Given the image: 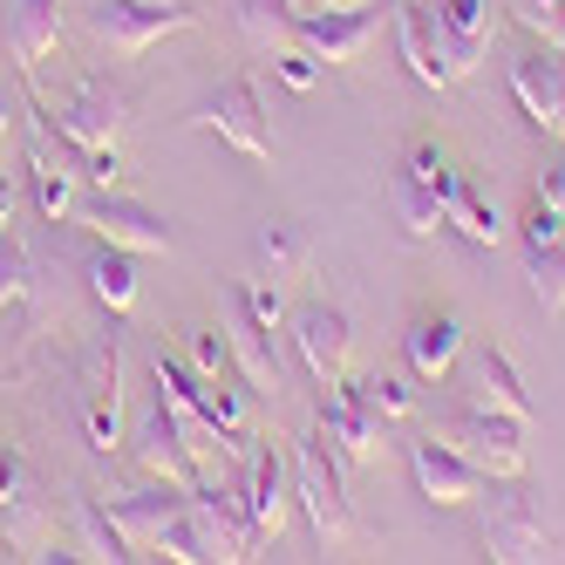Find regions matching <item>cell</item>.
<instances>
[{
	"label": "cell",
	"mask_w": 565,
	"mask_h": 565,
	"mask_svg": "<svg viewBox=\"0 0 565 565\" xmlns=\"http://www.w3.org/2000/svg\"><path fill=\"white\" fill-rule=\"evenodd\" d=\"M8 218H14V178L0 171V225H8Z\"/></svg>",
	"instance_id": "obj_37"
},
{
	"label": "cell",
	"mask_w": 565,
	"mask_h": 565,
	"mask_svg": "<svg viewBox=\"0 0 565 565\" xmlns=\"http://www.w3.org/2000/svg\"><path fill=\"white\" fill-rule=\"evenodd\" d=\"M287 511H294V463L273 450V443H259L253 463H246V518H253V539H279L287 532Z\"/></svg>",
	"instance_id": "obj_16"
},
{
	"label": "cell",
	"mask_w": 565,
	"mask_h": 565,
	"mask_svg": "<svg viewBox=\"0 0 565 565\" xmlns=\"http://www.w3.org/2000/svg\"><path fill=\"white\" fill-rule=\"evenodd\" d=\"M307 8H361V0H307Z\"/></svg>",
	"instance_id": "obj_39"
},
{
	"label": "cell",
	"mask_w": 565,
	"mask_h": 565,
	"mask_svg": "<svg viewBox=\"0 0 565 565\" xmlns=\"http://www.w3.org/2000/svg\"><path fill=\"white\" fill-rule=\"evenodd\" d=\"M294 498L307 504L320 545H348L354 539V511H348V491H341V457H334V443L320 436V423L294 450Z\"/></svg>",
	"instance_id": "obj_2"
},
{
	"label": "cell",
	"mask_w": 565,
	"mask_h": 565,
	"mask_svg": "<svg viewBox=\"0 0 565 565\" xmlns=\"http://www.w3.org/2000/svg\"><path fill=\"white\" fill-rule=\"evenodd\" d=\"M0 539L14 552L42 539V477L21 450H0Z\"/></svg>",
	"instance_id": "obj_19"
},
{
	"label": "cell",
	"mask_w": 565,
	"mask_h": 565,
	"mask_svg": "<svg viewBox=\"0 0 565 565\" xmlns=\"http://www.w3.org/2000/svg\"><path fill=\"white\" fill-rule=\"evenodd\" d=\"M225 348H232V369L246 375L253 395H279V361H273V328H259L253 307L238 300L232 287V307H225Z\"/></svg>",
	"instance_id": "obj_20"
},
{
	"label": "cell",
	"mask_w": 565,
	"mask_h": 565,
	"mask_svg": "<svg viewBox=\"0 0 565 565\" xmlns=\"http://www.w3.org/2000/svg\"><path fill=\"white\" fill-rule=\"evenodd\" d=\"M62 42V0H14V14H8V49L21 62V75L34 83L42 75V62L55 55Z\"/></svg>",
	"instance_id": "obj_21"
},
{
	"label": "cell",
	"mask_w": 565,
	"mask_h": 565,
	"mask_svg": "<svg viewBox=\"0 0 565 565\" xmlns=\"http://www.w3.org/2000/svg\"><path fill=\"white\" fill-rule=\"evenodd\" d=\"M443 225H457L470 246H498V238H504L498 205H491V198H483V184H477V178H463V171L450 178V205H443Z\"/></svg>",
	"instance_id": "obj_24"
},
{
	"label": "cell",
	"mask_w": 565,
	"mask_h": 565,
	"mask_svg": "<svg viewBox=\"0 0 565 565\" xmlns=\"http://www.w3.org/2000/svg\"><path fill=\"white\" fill-rule=\"evenodd\" d=\"M137 463L164 483H198V463H191V443H184V423L164 395H150V416L137 423Z\"/></svg>",
	"instance_id": "obj_18"
},
{
	"label": "cell",
	"mask_w": 565,
	"mask_h": 565,
	"mask_svg": "<svg viewBox=\"0 0 565 565\" xmlns=\"http://www.w3.org/2000/svg\"><path fill=\"white\" fill-rule=\"evenodd\" d=\"M184 28H198V8H184V0H96L89 8V34L124 62L157 49L164 34H184Z\"/></svg>",
	"instance_id": "obj_4"
},
{
	"label": "cell",
	"mask_w": 565,
	"mask_h": 565,
	"mask_svg": "<svg viewBox=\"0 0 565 565\" xmlns=\"http://www.w3.org/2000/svg\"><path fill=\"white\" fill-rule=\"evenodd\" d=\"M477 382H483V402H491V409H511V416L532 423V395H524V375H518V361L504 348L477 354Z\"/></svg>",
	"instance_id": "obj_27"
},
{
	"label": "cell",
	"mask_w": 565,
	"mask_h": 565,
	"mask_svg": "<svg viewBox=\"0 0 565 565\" xmlns=\"http://www.w3.org/2000/svg\"><path fill=\"white\" fill-rule=\"evenodd\" d=\"M83 225L96 238H109V246H124V253H171V225L157 218L150 205H137V198L124 191H103L83 205Z\"/></svg>",
	"instance_id": "obj_15"
},
{
	"label": "cell",
	"mask_w": 565,
	"mask_h": 565,
	"mask_svg": "<svg viewBox=\"0 0 565 565\" xmlns=\"http://www.w3.org/2000/svg\"><path fill=\"white\" fill-rule=\"evenodd\" d=\"M294 0H232V21L238 34H246L253 49H279V42H294Z\"/></svg>",
	"instance_id": "obj_28"
},
{
	"label": "cell",
	"mask_w": 565,
	"mask_h": 565,
	"mask_svg": "<svg viewBox=\"0 0 565 565\" xmlns=\"http://www.w3.org/2000/svg\"><path fill=\"white\" fill-rule=\"evenodd\" d=\"M191 124L198 130H212L218 143H232L246 164H266L273 157V130H266V109H259V89L238 75V83H225V89H212L205 103L191 109Z\"/></svg>",
	"instance_id": "obj_10"
},
{
	"label": "cell",
	"mask_w": 565,
	"mask_h": 565,
	"mask_svg": "<svg viewBox=\"0 0 565 565\" xmlns=\"http://www.w3.org/2000/svg\"><path fill=\"white\" fill-rule=\"evenodd\" d=\"M75 164H83V178H96L103 191H116V184L130 178V164H124V150H116V143H103V150H83Z\"/></svg>",
	"instance_id": "obj_34"
},
{
	"label": "cell",
	"mask_w": 565,
	"mask_h": 565,
	"mask_svg": "<svg viewBox=\"0 0 565 565\" xmlns=\"http://www.w3.org/2000/svg\"><path fill=\"white\" fill-rule=\"evenodd\" d=\"M8 130H14V103L0 96V143H8Z\"/></svg>",
	"instance_id": "obj_38"
},
{
	"label": "cell",
	"mask_w": 565,
	"mask_h": 565,
	"mask_svg": "<svg viewBox=\"0 0 565 565\" xmlns=\"http://www.w3.org/2000/svg\"><path fill=\"white\" fill-rule=\"evenodd\" d=\"M409 470H416V491H423L429 504H477L483 483H491L463 450H450L443 436H416V443H409Z\"/></svg>",
	"instance_id": "obj_14"
},
{
	"label": "cell",
	"mask_w": 565,
	"mask_h": 565,
	"mask_svg": "<svg viewBox=\"0 0 565 565\" xmlns=\"http://www.w3.org/2000/svg\"><path fill=\"white\" fill-rule=\"evenodd\" d=\"M320 436L334 443V457L341 470H361V463H375V443H382V416L369 409V395H361L348 375L328 388V402H320Z\"/></svg>",
	"instance_id": "obj_12"
},
{
	"label": "cell",
	"mask_w": 565,
	"mask_h": 565,
	"mask_svg": "<svg viewBox=\"0 0 565 565\" xmlns=\"http://www.w3.org/2000/svg\"><path fill=\"white\" fill-rule=\"evenodd\" d=\"M34 294V259L8 238V225H0V313H8L14 300H28Z\"/></svg>",
	"instance_id": "obj_32"
},
{
	"label": "cell",
	"mask_w": 565,
	"mask_h": 565,
	"mask_svg": "<svg viewBox=\"0 0 565 565\" xmlns=\"http://www.w3.org/2000/svg\"><path fill=\"white\" fill-rule=\"evenodd\" d=\"M0 558H14V545H8V539H0Z\"/></svg>",
	"instance_id": "obj_40"
},
{
	"label": "cell",
	"mask_w": 565,
	"mask_h": 565,
	"mask_svg": "<svg viewBox=\"0 0 565 565\" xmlns=\"http://www.w3.org/2000/svg\"><path fill=\"white\" fill-rule=\"evenodd\" d=\"M450 150H443L436 137H416L409 150H402L395 164V184H388V205L402 218V232L409 238H436L443 232V205H450Z\"/></svg>",
	"instance_id": "obj_1"
},
{
	"label": "cell",
	"mask_w": 565,
	"mask_h": 565,
	"mask_svg": "<svg viewBox=\"0 0 565 565\" xmlns=\"http://www.w3.org/2000/svg\"><path fill=\"white\" fill-rule=\"evenodd\" d=\"M354 388L369 395V409H375L382 423H402V416L416 409V388L402 382V375H382V369H375V375H354Z\"/></svg>",
	"instance_id": "obj_31"
},
{
	"label": "cell",
	"mask_w": 565,
	"mask_h": 565,
	"mask_svg": "<svg viewBox=\"0 0 565 565\" xmlns=\"http://www.w3.org/2000/svg\"><path fill=\"white\" fill-rule=\"evenodd\" d=\"M28 178H34V205L62 225L68 205H75V171H68V164H49V150L34 143V150H28Z\"/></svg>",
	"instance_id": "obj_30"
},
{
	"label": "cell",
	"mask_w": 565,
	"mask_h": 565,
	"mask_svg": "<svg viewBox=\"0 0 565 565\" xmlns=\"http://www.w3.org/2000/svg\"><path fill=\"white\" fill-rule=\"evenodd\" d=\"M511 96L532 116V130L565 143V49H518L511 55Z\"/></svg>",
	"instance_id": "obj_11"
},
{
	"label": "cell",
	"mask_w": 565,
	"mask_h": 565,
	"mask_svg": "<svg viewBox=\"0 0 565 565\" xmlns=\"http://www.w3.org/2000/svg\"><path fill=\"white\" fill-rule=\"evenodd\" d=\"M75 409H83V436H89L96 457H116V450H124V334H109V341L89 354V375H83Z\"/></svg>",
	"instance_id": "obj_9"
},
{
	"label": "cell",
	"mask_w": 565,
	"mask_h": 565,
	"mask_svg": "<svg viewBox=\"0 0 565 565\" xmlns=\"http://www.w3.org/2000/svg\"><path fill=\"white\" fill-rule=\"evenodd\" d=\"M307 266H313L307 232H300L294 218H266V225H259V279L294 287V279H307Z\"/></svg>",
	"instance_id": "obj_23"
},
{
	"label": "cell",
	"mask_w": 565,
	"mask_h": 565,
	"mask_svg": "<svg viewBox=\"0 0 565 565\" xmlns=\"http://www.w3.org/2000/svg\"><path fill=\"white\" fill-rule=\"evenodd\" d=\"M539 198H552V205L565 212V157H552V164L539 171Z\"/></svg>",
	"instance_id": "obj_36"
},
{
	"label": "cell",
	"mask_w": 565,
	"mask_h": 565,
	"mask_svg": "<svg viewBox=\"0 0 565 565\" xmlns=\"http://www.w3.org/2000/svg\"><path fill=\"white\" fill-rule=\"evenodd\" d=\"M75 558H137V545L116 532V518H109V504L96 498V491H83L75 498Z\"/></svg>",
	"instance_id": "obj_25"
},
{
	"label": "cell",
	"mask_w": 565,
	"mask_h": 565,
	"mask_svg": "<svg viewBox=\"0 0 565 565\" xmlns=\"http://www.w3.org/2000/svg\"><path fill=\"white\" fill-rule=\"evenodd\" d=\"M436 14H443V28H450L457 62L470 75L483 62V49H491V0H436Z\"/></svg>",
	"instance_id": "obj_26"
},
{
	"label": "cell",
	"mask_w": 565,
	"mask_h": 565,
	"mask_svg": "<svg viewBox=\"0 0 565 565\" xmlns=\"http://www.w3.org/2000/svg\"><path fill=\"white\" fill-rule=\"evenodd\" d=\"M388 8L382 0H361V8H300L294 14V42L313 49V62H328V68H348L369 55V42L382 34Z\"/></svg>",
	"instance_id": "obj_8"
},
{
	"label": "cell",
	"mask_w": 565,
	"mask_h": 565,
	"mask_svg": "<svg viewBox=\"0 0 565 565\" xmlns=\"http://www.w3.org/2000/svg\"><path fill=\"white\" fill-rule=\"evenodd\" d=\"M348 341H354L348 307H334V300H307V307H300V320H294V348H300L307 375H313L320 388H334V382L348 375Z\"/></svg>",
	"instance_id": "obj_13"
},
{
	"label": "cell",
	"mask_w": 565,
	"mask_h": 565,
	"mask_svg": "<svg viewBox=\"0 0 565 565\" xmlns=\"http://www.w3.org/2000/svg\"><path fill=\"white\" fill-rule=\"evenodd\" d=\"M388 28L402 42V62L423 89H457L463 83V62H457V42L450 28H443L436 0H388Z\"/></svg>",
	"instance_id": "obj_5"
},
{
	"label": "cell",
	"mask_w": 565,
	"mask_h": 565,
	"mask_svg": "<svg viewBox=\"0 0 565 565\" xmlns=\"http://www.w3.org/2000/svg\"><path fill=\"white\" fill-rule=\"evenodd\" d=\"M83 279H89V294H96L116 320L137 307V253L109 246V238H96V246L83 253Z\"/></svg>",
	"instance_id": "obj_22"
},
{
	"label": "cell",
	"mask_w": 565,
	"mask_h": 565,
	"mask_svg": "<svg viewBox=\"0 0 565 565\" xmlns=\"http://www.w3.org/2000/svg\"><path fill=\"white\" fill-rule=\"evenodd\" d=\"M524 279L545 313H565V238H545V246H524Z\"/></svg>",
	"instance_id": "obj_29"
},
{
	"label": "cell",
	"mask_w": 565,
	"mask_h": 565,
	"mask_svg": "<svg viewBox=\"0 0 565 565\" xmlns=\"http://www.w3.org/2000/svg\"><path fill=\"white\" fill-rule=\"evenodd\" d=\"M457 354H463V320L450 307H423L402 334V361H409L416 382H443L457 369Z\"/></svg>",
	"instance_id": "obj_17"
},
{
	"label": "cell",
	"mask_w": 565,
	"mask_h": 565,
	"mask_svg": "<svg viewBox=\"0 0 565 565\" xmlns=\"http://www.w3.org/2000/svg\"><path fill=\"white\" fill-rule=\"evenodd\" d=\"M191 361H198V375H232V348L218 328H198L191 334Z\"/></svg>",
	"instance_id": "obj_35"
},
{
	"label": "cell",
	"mask_w": 565,
	"mask_h": 565,
	"mask_svg": "<svg viewBox=\"0 0 565 565\" xmlns=\"http://www.w3.org/2000/svg\"><path fill=\"white\" fill-rule=\"evenodd\" d=\"M273 68H279V83H287V89H313V83H320L313 49H294V42H279V49H273Z\"/></svg>",
	"instance_id": "obj_33"
},
{
	"label": "cell",
	"mask_w": 565,
	"mask_h": 565,
	"mask_svg": "<svg viewBox=\"0 0 565 565\" xmlns=\"http://www.w3.org/2000/svg\"><path fill=\"white\" fill-rule=\"evenodd\" d=\"M443 443L463 450L483 477H524V416H511V409H491V402L457 409L443 423Z\"/></svg>",
	"instance_id": "obj_6"
},
{
	"label": "cell",
	"mask_w": 565,
	"mask_h": 565,
	"mask_svg": "<svg viewBox=\"0 0 565 565\" xmlns=\"http://www.w3.org/2000/svg\"><path fill=\"white\" fill-rule=\"evenodd\" d=\"M124 124H130V89L103 83V75L75 83V96H68L62 109H49V103H42V130H55L75 157H83V150H103V143H116V130H124Z\"/></svg>",
	"instance_id": "obj_7"
},
{
	"label": "cell",
	"mask_w": 565,
	"mask_h": 565,
	"mask_svg": "<svg viewBox=\"0 0 565 565\" xmlns=\"http://www.w3.org/2000/svg\"><path fill=\"white\" fill-rule=\"evenodd\" d=\"M483 545H491V558H552V524L539 518L532 491H524V477H491L483 483Z\"/></svg>",
	"instance_id": "obj_3"
}]
</instances>
